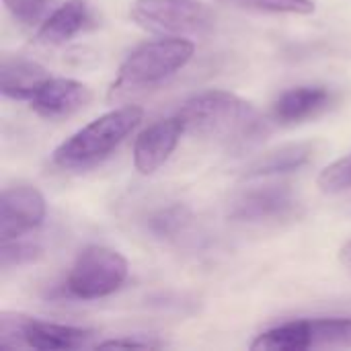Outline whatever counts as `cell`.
Instances as JSON below:
<instances>
[{
    "mask_svg": "<svg viewBox=\"0 0 351 351\" xmlns=\"http://www.w3.org/2000/svg\"><path fill=\"white\" fill-rule=\"evenodd\" d=\"M183 134H185V125L177 115L148 125L136 138L134 167L142 175H152L171 158Z\"/></svg>",
    "mask_w": 351,
    "mask_h": 351,
    "instance_id": "9c48e42d",
    "label": "cell"
},
{
    "mask_svg": "<svg viewBox=\"0 0 351 351\" xmlns=\"http://www.w3.org/2000/svg\"><path fill=\"white\" fill-rule=\"evenodd\" d=\"M162 343L150 341V339H136V337H121V339H109L99 343L97 348L101 350H113V348H136V350H150V348H160Z\"/></svg>",
    "mask_w": 351,
    "mask_h": 351,
    "instance_id": "44dd1931",
    "label": "cell"
},
{
    "mask_svg": "<svg viewBox=\"0 0 351 351\" xmlns=\"http://www.w3.org/2000/svg\"><path fill=\"white\" fill-rule=\"evenodd\" d=\"M315 156V144L313 142H298V144H286L280 146L261 158H257L249 171L247 177H267V175H280V173H292L308 165Z\"/></svg>",
    "mask_w": 351,
    "mask_h": 351,
    "instance_id": "9a60e30c",
    "label": "cell"
},
{
    "mask_svg": "<svg viewBox=\"0 0 351 351\" xmlns=\"http://www.w3.org/2000/svg\"><path fill=\"white\" fill-rule=\"evenodd\" d=\"M193 41L185 37H165L140 45L121 64L119 74L111 84L109 99L162 84L193 58Z\"/></svg>",
    "mask_w": 351,
    "mask_h": 351,
    "instance_id": "3957f363",
    "label": "cell"
},
{
    "mask_svg": "<svg viewBox=\"0 0 351 351\" xmlns=\"http://www.w3.org/2000/svg\"><path fill=\"white\" fill-rule=\"evenodd\" d=\"M177 117L185 134L216 140H243L257 130V111L245 99L228 90H206L187 99Z\"/></svg>",
    "mask_w": 351,
    "mask_h": 351,
    "instance_id": "6da1fadb",
    "label": "cell"
},
{
    "mask_svg": "<svg viewBox=\"0 0 351 351\" xmlns=\"http://www.w3.org/2000/svg\"><path fill=\"white\" fill-rule=\"evenodd\" d=\"M93 25V12L86 2L70 0L53 10L39 27L35 39L43 45H62Z\"/></svg>",
    "mask_w": 351,
    "mask_h": 351,
    "instance_id": "5bb4252c",
    "label": "cell"
},
{
    "mask_svg": "<svg viewBox=\"0 0 351 351\" xmlns=\"http://www.w3.org/2000/svg\"><path fill=\"white\" fill-rule=\"evenodd\" d=\"M191 222V214L185 206H169V208H160L158 212H154L148 218V230L160 239H173L177 234H181Z\"/></svg>",
    "mask_w": 351,
    "mask_h": 351,
    "instance_id": "2e32d148",
    "label": "cell"
},
{
    "mask_svg": "<svg viewBox=\"0 0 351 351\" xmlns=\"http://www.w3.org/2000/svg\"><path fill=\"white\" fill-rule=\"evenodd\" d=\"M351 319H306L271 327L257 335L251 350L300 351L311 348H350Z\"/></svg>",
    "mask_w": 351,
    "mask_h": 351,
    "instance_id": "8992f818",
    "label": "cell"
},
{
    "mask_svg": "<svg viewBox=\"0 0 351 351\" xmlns=\"http://www.w3.org/2000/svg\"><path fill=\"white\" fill-rule=\"evenodd\" d=\"M45 218L43 195L29 185L8 187L0 195V241H14L39 228Z\"/></svg>",
    "mask_w": 351,
    "mask_h": 351,
    "instance_id": "ba28073f",
    "label": "cell"
},
{
    "mask_svg": "<svg viewBox=\"0 0 351 351\" xmlns=\"http://www.w3.org/2000/svg\"><path fill=\"white\" fill-rule=\"evenodd\" d=\"M47 70L23 56H2L0 64V90L8 99L31 101L35 93L49 80Z\"/></svg>",
    "mask_w": 351,
    "mask_h": 351,
    "instance_id": "7c38bea8",
    "label": "cell"
},
{
    "mask_svg": "<svg viewBox=\"0 0 351 351\" xmlns=\"http://www.w3.org/2000/svg\"><path fill=\"white\" fill-rule=\"evenodd\" d=\"M300 202L288 185H267L241 193L232 199L228 216L234 222L263 224L282 222L298 216Z\"/></svg>",
    "mask_w": 351,
    "mask_h": 351,
    "instance_id": "52a82bcc",
    "label": "cell"
},
{
    "mask_svg": "<svg viewBox=\"0 0 351 351\" xmlns=\"http://www.w3.org/2000/svg\"><path fill=\"white\" fill-rule=\"evenodd\" d=\"M8 12L23 25H35L47 12L51 0H2Z\"/></svg>",
    "mask_w": 351,
    "mask_h": 351,
    "instance_id": "ffe728a7",
    "label": "cell"
},
{
    "mask_svg": "<svg viewBox=\"0 0 351 351\" xmlns=\"http://www.w3.org/2000/svg\"><path fill=\"white\" fill-rule=\"evenodd\" d=\"M319 187L325 193H339L351 189V156L339 158L333 165H329L319 175Z\"/></svg>",
    "mask_w": 351,
    "mask_h": 351,
    "instance_id": "d6986e66",
    "label": "cell"
},
{
    "mask_svg": "<svg viewBox=\"0 0 351 351\" xmlns=\"http://www.w3.org/2000/svg\"><path fill=\"white\" fill-rule=\"evenodd\" d=\"M333 101L327 86H296L278 97L274 103V119L280 123H300L323 113Z\"/></svg>",
    "mask_w": 351,
    "mask_h": 351,
    "instance_id": "4fadbf2b",
    "label": "cell"
},
{
    "mask_svg": "<svg viewBox=\"0 0 351 351\" xmlns=\"http://www.w3.org/2000/svg\"><path fill=\"white\" fill-rule=\"evenodd\" d=\"M41 247L35 243H27V241H4L2 249H0V265L2 269H10V267H19L25 263H31L35 259L41 257Z\"/></svg>",
    "mask_w": 351,
    "mask_h": 351,
    "instance_id": "ac0fdd59",
    "label": "cell"
},
{
    "mask_svg": "<svg viewBox=\"0 0 351 351\" xmlns=\"http://www.w3.org/2000/svg\"><path fill=\"white\" fill-rule=\"evenodd\" d=\"M144 111L138 105L113 109L62 142L53 152V162L66 171H84L97 167L136 130Z\"/></svg>",
    "mask_w": 351,
    "mask_h": 351,
    "instance_id": "7a4b0ae2",
    "label": "cell"
},
{
    "mask_svg": "<svg viewBox=\"0 0 351 351\" xmlns=\"http://www.w3.org/2000/svg\"><path fill=\"white\" fill-rule=\"evenodd\" d=\"M128 280V261L121 253L90 245L74 261L68 278L66 292L78 300H97L117 292Z\"/></svg>",
    "mask_w": 351,
    "mask_h": 351,
    "instance_id": "277c9868",
    "label": "cell"
},
{
    "mask_svg": "<svg viewBox=\"0 0 351 351\" xmlns=\"http://www.w3.org/2000/svg\"><path fill=\"white\" fill-rule=\"evenodd\" d=\"M95 333L80 327L45 323L37 319H23L19 348H33V350H76L86 346V341Z\"/></svg>",
    "mask_w": 351,
    "mask_h": 351,
    "instance_id": "8fae6325",
    "label": "cell"
},
{
    "mask_svg": "<svg viewBox=\"0 0 351 351\" xmlns=\"http://www.w3.org/2000/svg\"><path fill=\"white\" fill-rule=\"evenodd\" d=\"M93 93L72 78H49L31 99V109L45 119H64L86 107Z\"/></svg>",
    "mask_w": 351,
    "mask_h": 351,
    "instance_id": "30bf717a",
    "label": "cell"
},
{
    "mask_svg": "<svg viewBox=\"0 0 351 351\" xmlns=\"http://www.w3.org/2000/svg\"><path fill=\"white\" fill-rule=\"evenodd\" d=\"M247 10L267 14H311L315 12L313 0H226Z\"/></svg>",
    "mask_w": 351,
    "mask_h": 351,
    "instance_id": "e0dca14e",
    "label": "cell"
},
{
    "mask_svg": "<svg viewBox=\"0 0 351 351\" xmlns=\"http://www.w3.org/2000/svg\"><path fill=\"white\" fill-rule=\"evenodd\" d=\"M132 19L142 29L169 37L199 35L214 27V12L199 0H136Z\"/></svg>",
    "mask_w": 351,
    "mask_h": 351,
    "instance_id": "5b68a950",
    "label": "cell"
},
{
    "mask_svg": "<svg viewBox=\"0 0 351 351\" xmlns=\"http://www.w3.org/2000/svg\"><path fill=\"white\" fill-rule=\"evenodd\" d=\"M341 261H343L348 267H351V241L341 249Z\"/></svg>",
    "mask_w": 351,
    "mask_h": 351,
    "instance_id": "7402d4cb",
    "label": "cell"
}]
</instances>
